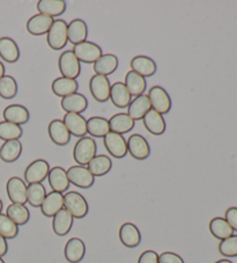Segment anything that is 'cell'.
I'll return each instance as SVG.
<instances>
[{"label":"cell","mask_w":237,"mask_h":263,"mask_svg":"<svg viewBox=\"0 0 237 263\" xmlns=\"http://www.w3.org/2000/svg\"><path fill=\"white\" fill-rule=\"evenodd\" d=\"M4 76H5V66H4L3 63L0 62V80H2Z\"/></svg>","instance_id":"48"},{"label":"cell","mask_w":237,"mask_h":263,"mask_svg":"<svg viewBox=\"0 0 237 263\" xmlns=\"http://www.w3.org/2000/svg\"><path fill=\"white\" fill-rule=\"evenodd\" d=\"M214 263H232L230 260H227V258H222V260H219Z\"/></svg>","instance_id":"49"},{"label":"cell","mask_w":237,"mask_h":263,"mask_svg":"<svg viewBox=\"0 0 237 263\" xmlns=\"http://www.w3.org/2000/svg\"><path fill=\"white\" fill-rule=\"evenodd\" d=\"M138 263H159V254L154 251H145L139 256Z\"/></svg>","instance_id":"46"},{"label":"cell","mask_w":237,"mask_h":263,"mask_svg":"<svg viewBox=\"0 0 237 263\" xmlns=\"http://www.w3.org/2000/svg\"><path fill=\"white\" fill-rule=\"evenodd\" d=\"M38 14H43L50 17L59 16L65 13L66 3L64 0H40L37 3Z\"/></svg>","instance_id":"31"},{"label":"cell","mask_w":237,"mask_h":263,"mask_svg":"<svg viewBox=\"0 0 237 263\" xmlns=\"http://www.w3.org/2000/svg\"><path fill=\"white\" fill-rule=\"evenodd\" d=\"M53 21L54 20L50 16L43 14H36L31 16L30 19L27 21L26 28L30 35L41 36L48 34V31L51 28V26L53 24Z\"/></svg>","instance_id":"18"},{"label":"cell","mask_w":237,"mask_h":263,"mask_svg":"<svg viewBox=\"0 0 237 263\" xmlns=\"http://www.w3.org/2000/svg\"><path fill=\"white\" fill-rule=\"evenodd\" d=\"M150 109H152V106H150L149 99L147 95L143 94L132 100L129 107H127L126 114L135 122L143 120L144 116L147 114Z\"/></svg>","instance_id":"17"},{"label":"cell","mask_w":237,"mask_h":263,"mask_svg":"<svg viewBox=\"0 0 237 263\" xmlns=\"http://www.w3.org/2000/svg\"><path fill=\"white\" fill-rule=\"evenodd\" d=\"M61 107L66 112H73V114H81L88 107V101L85 95L80 93H73L68 97L62 99Z\"/></svg>","instance_id":"16"},{"label":"cell","mask_w":237,"mask_h":263,"mask_svg":"<svg viewBox=\"0 0 237 263\" xmlns=\"http://www.w3.org/2000/svg\"><path fill=\"white\" fill-rule=\"evenodd\" d=\"M2 210H3V201L0 199V214H2Z\"/></svg>","instance_id":"50"},{"label":"cell","mask_w":237,"mask_h":263,"mask_svg":"<svg viewBox=\"0 0 237 263\" xmlns=\"http://www.w3.org/2000/svg\"><path fill=\"white\" fill-rule=\"evenodd\" d=\"M66 173L70 183L74 184L75 187L88 189L92 187L95 182V178L88 171L87 167L85 166H72L66 171Z\"/></svg>","instance_id":"7"},{"label":"cell","mask_w":237,"mask_h":263,"mask_svg":"<svg viewBox=\"0 0 237 263\" xmlns=\"http://www.w3.org/2000/svg\"><path fill=\"white\" fill-rule=\"evenodd\" d=\"M64 209L70 212L73 218L81 219L88 215V203L77 192H67L64 195Z\"/></svg>","instance_id":"2"},{"label":"cell","mask_w":237,"mask_h":263,"mask_svg":"<svg viewBox=\"0 0 237 263\" xmlns=\"http://www.w3.org/2000/svg\"><path fill=\"white\" fill-rule=\"evenodd\" d=\"M103 144L109 154H111L113 158H117V159H122L127 154L126 139L123 137V135L110 131L103 138Z\"/></svg>","instance_id":"11"},{"label":"cell","mask_w":237,"mask_h":263,"mask_svg":"<svg viewBox=\"0 0 237 263\" xmlns=\"http://www.w3.org/2000/svg\"><path fill=\"white\" fill-rule=\"evenodd\" d=\"M219 252L226 257L237 256V234H232L231 237L221 240L219 243Z\"/></svg>","instance_id":"43"},{"label":"cell","mask_w":237,"mask_h":263,"mask_svg":"<svg viewBox=\"0 0 237 263\" xmlns=\"http://www.w3.org/2000/svg\"><path fill=\"white\" fill-rule=\"evenodd\" d=\"M48 45L52 50H62L67 44V24L64 20H54L47 34Z\"/></svg>","instance_id":"5"},{"label":"cell","mask_w":237,"mask_h":263,"mask_svg":"<svg viewBox=\"0 0 237 263\" xmlns=\"http://www.w3.org/2000/svg\"><path fill=\"white\" fill-rule=\"evenodd\" d=\"M110 133L109 120L104 117L93 116L87 120V134L96 138H104Z\"/></svg>","instance_id":"36"},{"label":"cell","mask_w":237,"mask_h":263,"mask_svg":"<svg viewBox=\"0 0 237 263\" xmlns=\"http://www.w3.org/2000/svg\"><path fill=\"white\" fill-rule=\"evenodd\" d=\"M118 64H120V61H118L117 56L112 55V53H106L94 63L93 69L95 74L107 77L112 74L117 70Z\"/></svg>","instance_id":"26"},{"label":"cell","mask_w":237,"mask_h":263,"mask_svg":"<svg viewBox=\"0 0 237 263\" xmlns=\"http://www.w3.org/2000/svg\"><path fill=\"white\" fill-rule=\"evenodd\" d=\"M17 94L16 80L12 76H4L0 80V98L11 100Z\"/></svg>","instance_id":"41"},{"label":"cell","mask_w":237,"mask_h":263,"mask_svg":"<svg viewBox=\"0 0 237 263\" xmlns=\"http://www.w3.org/2000/svg\"><path fill=\"white\" fill-rule=\"evenodd\" d=\"M22 153V144L20 140H7L0 147V159L7 164L19 159Z\"/></svg>","instance_id":"34"},{"label":"cell","mask_w":237,"mask_h":263,"mask_svg":"<svg viewBox=\"0 0 237 263\" xmlns=\"http://www.w3.org/2000/svg\"><path fill=\"white\" fill-rule=\"evenodd\" d=\"M72 51L77 58V61L86 63V64H94L103 55L100 45L94 42H89V41H85L83 43L74 45Z\"/></svg>","instance_id":"6"},{"label":"cell","mask_w":237,"mask_h":263,"mask_svg":"<svg viewBox=\"0 0 237 263\" xmlns=\"http://www.w3.org/2000/svg\"><path fill=\"white\" fill-rule=\"evenodd\" d=\"M50 172L49 162L44 159H37L30 162L25 171V181L28 184L42 183L48 178Z\"/></svg>","instance_id":"8"},{"label":"cell","mask_w":237,"mask_h":263,"mask_svg":"<svg viewBox=\"0 0 237 263\" xmlns=\"http://www.w3.org/2000/svg\"><path fill=\"white\" fill-rule=\"evenodd\" d=\"M110 100L117 108H127L132 101V97L125 87L124 83H115L110 88Z\"/></svg>","instance_id":"32"},{"label":"cell","mask_w":237,"mask_h":263,"mask_svg":"<svg viewBox=\"0 0 237 263\" xmlns=\"http://www.w3.org/2000/svg\"><path fill=\"white\" fill-rule=\"evenodd\" d=\"M125 87L129 90L131 97H139V95H143L144 92L147 88V81L146 78L141 77L140 74L135 73L134 71H129L125 76V81H124Z\"/></svg>","instance_id":"30"},{"label":"cell","mask_w":237,"mask_h":263,"mask_svg":"<svg viewBox=\"0 0 237 263\" xmlns=\"http://www.w3.org/2000/svg\"><path fill=\"white\" fill-rule=\"evenodd\" d=\"M159 263H184V260L176 253L163 252L159 255Z\"/></svg>","instance_id":"44"},{"label":"cell","mask_w":237,"mask_h":263,"mask_svg":"<svg viewBox=\"0 0 237 263\" xmlns=\"http://www.w3.org/2000/svg\"><path fill=\"white\" fill-rule=\"evenodd\" d=\"M48 181L50 187L52 188V192H57L63 194L64 192H67L70 188V181L67 178L66 171L61 166H56L53 168H50L48 174Z\"/></svg>","instance_id":"15"},{"label":"cell","mask_w":237,"mask_h":263,"mask_svg":"<svg viewBox=\"0 0 237 263\" xmlns=\"http://www.w3.org/2000/svg\"><path fill=\"white\" fill-rule=\"evenodd\" d=\"M63 122L72 136H75L77 138H83L87 135V120L81 114L66 112L63 117Z\"/></svg>","instance_id":"13"},{"label":"cell","mask_w":237,"mask_h":263,"mask_svg":"<svg viewBox=\"0 0 237 263\" xmlns=\"http://www.w3.org/2000/svg\"><path fill=\"white\" fill-rule=\"evenodd\" d=\"M58 67L62 77L68 79H76L81 73V65L72 50H66L61 53L58 60Z\"/></svg>","instance_id":"3"},{"label":"cell","mask_w":237,"mask_h":263,"mask_svg":"<svg viewBox=\"0 0 237 263\" xmlns=\"http://www.w3.org/2000/svg\"><path fill=\"white\" fill-rule=\"evenodd\" d=\"M145 128L154 136H160L166 131V121L161 114L150 109L143 119Z\"/></svg>","instance_id":"27"},{"label":"cell","mask_w":237,"mask_h":263,"mask_svg":"<svg viewBox=\"0 0 237 263\" xmlns=\"http://www.w3.org/2000/svg\"><path fill=\"white\" fill-rule=\"evenodd\" d=\"M6 216L10 217L17 226L26 225L30 219V212L24 204H10L6 209Z\"/></svg>","instance_id":"38"},{"label":"cell","mask_w":237,"mask_h":263,"mask_svg":"<svg viewBox=\"0 0 237 263\" xmlns=\"http://www.w3.org/2000/svg\"><path fill=\"white\" fill-rule=\"evenodd\" d=\"M47 196V190L42 183H31L27 187V202L31 206L41 208Z\"/></svg>","instance_id":"39"},{"label":"cell","mask_w":237,"mask_h":263,"mask_svg":"<svg viewBox=\"0 0 237 263\" xmlns=\"http://www.w3.org/2000/svg\"><path fill=\"white\" fill-rule=\"evenodd\" d=\"M27 187L28 185L22 179L12 176L6 183V192L10 201L14 204H26L27 202Z\"/></svg>","instance_id":"12"},{"label":"cell","mask_w":237,"mask_h":263,"mask_svg":"<svg viewBox=\"0 0 237 263\" xmlns=\"http://www.w3.org/2000/svg\"><path fill=\"white\" fill-rule=\"evenodd\" d=\"M0 58L10 64L19 61L20 49L14 40L11 37L0 39Z\"/></svg>","instance_id":"29"},{"label":"cell","mask_w":237,"mask_h":263,"mask_svg":"<svg viewBox=\"0 0 237 263\" xmlns=\"http://www.w3.org/2000/svg\"><path fill=\"white\" fill-rule=\"evenodd\" d=\"M86 246L83 240L79 238H71L65 245L64 255L67 262L79 263L85 257Z\"/></svg>","instance_id":"22"},{"label":"cell","mask_w":237,"mask_h":263,"mask_svg":"<svg viewBox=\"0 0 237 263\" xmlns=\"http://www.w3.org/2000/svg\"><path fill=\"white\" fill-rule=\"evenodd\" d=\"M48 134L53 144L58 146H65L71 140V134L64 124L63 120H52L48 126Z\"/></svg>","instance_id":"14"},{"label":"cell","mask_w":237,"mask_h":263,"mask_svg":"<svg viewBox=\"0 0 237 263\" xmlns=\"http://www.w3.org/2000/svg\"><path fill=\"white\" fill-rule=\"evenodd\" d=\"M52 230L58 237H64L68 234L73 226V217L66 209H62L52 217Z\"/></svg>","instance_id":"25"},{"label":"cell","mask_w":237,"mask_h":263,"mask_svg":"<svg viewBox=\"0 0 237 263\" xmlns=\"http://www.w3.org/2000/svg\"><path fill=\"white\" fill-rule=\"evenodd\" d=\"M7 251H8V245H7L6 239L0 235V257L5 256L7 254Z\"/></svg>","instance_id":"47"},{"label":"cell","mask_w":237,"mask_h":263,"mask_svg":"<svg viewBox=\"0 0 237 263\" xmlns=\"http://www.w3.org/2000/svg\"><path fill=\"white\" fill-rule=\"evenodd\" d=\"M19 234V226L10 217L0 214V235L5 239H14Z\"/></svg>","instance_id":"42"},{"label":"cell","mask_w":237,"mask_h":263,"mask_svg":"<svg viewBox=\"0 0 237 263\" xmlns=\"http://www.w3.org/2000/svg\"><path fill=\"white\" fill-rule=\"evenodd\" d=\"M131 71H134L135 73L140 74L144 78H148L156 73V64L155 62L147 56H135L130 62Z\"/></svg>","instance_id":"20"},{"label":"cell","mask_w":237,"mask_h":263,"mask_svg":"<svg viewBox=\"0 0 237 263\" xmlns=\"http://www.w3.org/2000/svg\"><path fill=\"white\" fill-rule=\"evenodd\" d=\"M147 97L150 101L152 109L157 111L159 114H168L171 109V99L167 90L161 86H153L148 90Z\"/></svg>","instance_id":"4"},{"label":"cell","mask_w":237,"mask_h":263,"mask_svg":"<svg viewBox=\"0 0 237 263\" xmlns=\"http://www.w3.org/2000/svg\"><path fill=\"white\" fill-rule=\"evenodd\" d=\"M135 122L131 117L125 114V112H120V114L113 115L109 120V126H110L111 133H116L120 135L127 134L129 131L134 128Z\"/></svg>","instance_id":"33"},{"label":"cell","mask_w":237,"mask_h":263,"mask_svg":"<svg viewBox=\"0 0 237 263\" xmlns=\"http://www.w3.org/2000/svg\"><path fill=\"white\" fill-rule=\"evenodd\" d=\"M110 81L107 77L94 74L89 80V90L97 102H107L110 99Z\"/></svg>","instance_id":"9"},{"label":"cell","mask_w":237,"mask_h":263,"mask_svg":"<svg viewBox=\"0 0 237 263\" xmlns=\"http://www.w3.org/2000/svg\"><path fill=\"white\" fill-rule=\"evenodd\" d=\"M79 88V84L74 79H68L65 77H59L56 78L51 84V90L54 95L59 98H65L73 93H76Z\"/></svg>","instance_id":"28"},{"label":"cell","mask_w":237,"mask_h":263,"mask_svg":"<svg viewBox=\"0 0 237 263\" xmlns=\"http://www.w3.org/2000/svg\"><path fill=\"white\" fill-rule=\"evenodd\" d=\"M225 219L227 220V223L230 225V228L237 231V208L236 206H231L229 209H227L226 214H225Z\"/></svg>","instance_id":"45"},{"label":"cell","mask_w":237,"mask_h":263,"mask_svg":"<svg viewBox=\"0 0 237 263\" xmlns=\"http://www.w3.org/2000/svg\"><path fill=\"white\" fill-rule=\"evenodd\" d=\"M62 209H64V195L57 192H51L47 194L42 205H41L42 214L45 217H49V218L53 217Z\"/></svg>","instance_id":"23"},{"label":"cell","mask_w":237,"mask_h":263,"mask_svg":"<svg viewBox=\"0 0 237 263\" xmlns=\"http://www.w3.org/2000/svg\"><path fill=\"white\" fill-rule=\"evenodd\" d=\"M111 159L108 156H104V154H98V156L96 154L87 165L88 171L92 173L94 178L95 176H103L108 174L111 171Z\"/></svg>","instance_id":"35"},{"label":"cell","mask_w":237,"mask_h":263,"mask_svg":"<svg viewBox=\"0 0 237 263\" xmlns=\"http://www.w3.org/2000/svg\"><path fill=\"white\" fill-rule=\"evenodd\" d=\"M127 152L131 154L132 158L136 160L147 159L150 154L149 144L144 136L134 134L131 135L127 139Z\"/></svg>","instance_id":"10"},{"label":"cell","mask_w":237,"mask_h":263,"mask_svg":"<svg viewBox=\"0 0 237 263\" xmlns=\"http://www.w3.org/2000/svg\"><path fill=\"white\" fill-rule=\"evenodd\" d=\"M87 36L88 27L84 20L74 19L67 25V40L73 45L87 41Z\"/></svg>","instance_id":"19"},{"label":"cell","mask_w":237,"mask_h":263,"mask_svg":"<svg viewBox=\"0 0 237 263\" xmlns=\"http://www.w3.org/2000/svg\"><path fill=\"white\" fill-rule=\"evenodd\" d=\"M97 145L92 137L80 138L73 148V159L79 166H87L96 156Z\"/></svg>","instance_id":"1"},{"label":"cell","mask_w":237,"mask_h":263,"mask_svg":"<svg viewBox=\"0 0 237 263\" xmlns=\"http://www.w3.org/2000/svg\"><path fill=\"white\" fill-rule=\"evenodd\" d=\"M208 228L209 232H211L213 237L219 240H225L234 234V230L230 228V225L227 223V220L225 218H221V217L213 218L209 221Z\"/></svg>","instance_id":"37"},{"label":"cell","mask_w":237,"mask_h":263,"mask_svg":"<svg viewBox=\"0 0 237 263\" xmlns=\"http://www.w3.org/2000/svg\"><path fill=\"white\" fill-rule=\"evenodd\" d=\"M0 263H5V262H4V260H3L2 257H0Z\"/></svg>","instance_id":"51"},{"label":"cell","mask_w":237,"mask_h":263,"mask_svg":"<svg viewBox=\"0 0 237 263\" xmlns=\"http://www.w3.org/2000/svg\"><path fill=\"white\" fill-rule=\"evenodd\" d=\"M3 116L6 122L16 125L26 124L30 119L28 109L21 104H11V106L6 107L4 109Z\"/></svg>","instance_id":"24"},{"label":"cell","mask_w":237,"mask_h":263,"mask_svg":"<svg viewBox=\"0 0 237 263\" xmlns=\"http://www.w3.org/2000/svg\"><path fill=\"white\" fill-rule=\"evenodd\" d=\"M24 135V130L20 125L10 123V122H0V139L5 140H19Z\"/></svg>","instance_id":"40"},{"label":"cell","mask_w":237,"mask_h":263,"mask_svg":"<svg viewBox=\"0 0 237 263\" xmlns=\"http://www.w3.org/2000/svg\"><path fill=\"white\" fill-rule=\"evenodd\" d=\"M118 235H120L121 242L127 248H134L140 245L141 234L139 229L134 224H123L120 229V232H118Z\"/></svg>","instance_id":"21"}]
</instances>
